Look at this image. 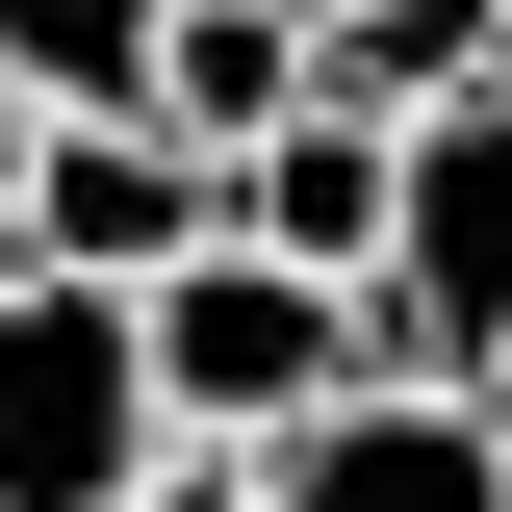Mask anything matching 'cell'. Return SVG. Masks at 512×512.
I'll return each mask as SVG.
<instances>
[{"label": "cell", "instance_id": "6da1fadb", "mask_svg": "<svg viewBox=\"0 0 512 512\" xmlns=\"http://www.w3.org/2000/svg\"><path fill=\"white\" fill-rule=\"evenodd\" d=\"M128 333H154V436H180V461H231V487H256L282 436H333V410L384 384V333L333 308V282H282V256H180Z\"/></svg>", "mask_w": 512, "mask_h": 512}, {"label": "cell", "instance_id": "7a4b0ae2", "mask_svg": "<svg viewBox=\"0 0 512 512\" xmlns=\"http://www.w3.org/2000/svg\"><path fill=\"white\" fill-rule=\"evenodd\" d=\"M180 436H154V333L103 282H0V512H154Z\"/></svg>", "mask_w": 512, "mask_h": 512}, {"label": "cell", "instance_id": "3957f363", "mask_svg": "<svg viewBox=\"0 0 512 512\" xmlns=\"http://www.w3.org/2000/svg\"><path fill=\"white\" fill-rule=\"evenodd\" d=\"M384 384H461L487 410L512 384V103H461V128H410V205H384Z\"/></svg>", "mask_w": 512, "mask_h": 512}, {"label": "cell", "instance_id": "277c9868", "mask_svg": "<svg viewBox=\"0 0 512 512\" xmlns=\"http://www.w3.org/2000/svg\"><path fill=\"white\" fill-rule=\"evenodd\" d=\"M180 256H231V180H205L154 103H77V128H26V282H103V308H154Z\"/></svg>", "mask_w": 512, "mask_h": 512}, {"label": "cell", "instance_id": "5b68a950", "mask_svg": "<svg viewBox=\"0 0 512 512\" xmlns=\"http://www.w3.org/2000/svg\"><path fill=\"white\" fill-rule=\"evenodd\" d=\"M256 512H512V436L461 410V384H359L333 436L256 461Z\"/></svg>", "mask_w": 512, "mask_h": 512}, {"label": "cell", "instance_id": "8992f818", "mask_svg": "<svg viewBox=\"0 0 512 512\" xmlns=\"http://www.w3.org/2000/svg\"><path fill=\"white\" fill-rule=\"evenodd\" d=\"M308 103L333 128H461V103H512V0H308Z\"/></svg>", "mask_w": 512, "mask_h": 512}, {"label": "cell", "instance_id": "52a82bcc", "mask_svg": "<svg viewBox=\"0 0 512 512\" xmlns=\"http://www.w3.org/2000/svg\"><path fill=\"white\" fill-rule=\"evenodd\" d=\"M384 205H410V154L384 128H282V154H231V256H282V282H333V308H384Z\"/></svg>", "mask_w": 512, "mask_h": 512}, {"label": "cell", "instance_id": "ba28073f", "mask_svg": "<svg viewBox=\"0 0 512 512\" xmlns=\"http://www.w3.org/2000/svg\"><path fill=\"white\" fill-rule=\"evenodd\" d=\"M154 128H180L205 180L282 154V128H308V0H180V26H154Z\"/></svg>", "mask_w": 512, "mask_h": 512}, {"label": "cell", "instance_id": "9c48e42d", "mask_svg": "<svg viewBox=\"0 0 512 512\" xmlns=\"http://www.w3.org/2000/svg\"><path fill=\"white\" fill-rule=\"evenodd\" d=\"M154 26H180V0H0V103H154Z\"/></svg>", "mask_w": 512, "mask_h": 512}, {"label": "cell", "instance_id": "30bf717a", "mask_svg": "<svg viewBox=\"0 0 512 512\" xmlns=\"http://www.w3.org/2000/svg\"><path fill=\"white\" fill-rule=\"evenodd\" d=\"M154 512H256V487H231V461H180V487H154Z\"/></svg>", "mask_w": 512, "mask_h": 512}, {"label": "cell", "instance_id": "8fae6325", "mask_svg": "<svg viewBox=\"0 0 512 512\" xmlns=\"http://www.w3.org/2000/svg\"><path fill=\"white\" fill-rule=\"evenodd\" d=\"M487 436H512V384H487Z\"/></svg>", "mask_w": 512, "mask_h": 512}]
</instances>
